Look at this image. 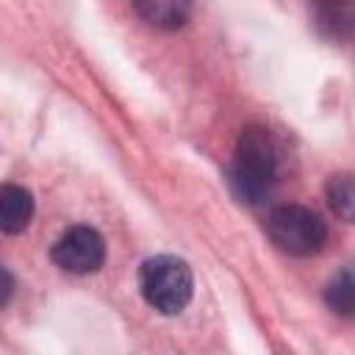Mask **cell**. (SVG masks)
Instances as JSON below:
<instances>
[{
	"instance_id": "obj_1",
	"label": "cell",
	"mask_w": 355,
	"mask_h": 355,
	"mask_svg": "<svg viewBox=\"0 0 355 355\" xmlns=\"http://www.w3.org/2000/svg\"><path fill=\"white\" fill-rule=\"evenodd\" d=\"M277 144L263 125H247L233 150L230 189L247 205H261L272 197L277 183Z\"/></svg>"
},
{
	"instance_id": "obj_7",
	"label": "cell",
	"mask_w": 355,
	"mask_h": 355,
	"mask_svg": "<svg viewBox=\"0 0 355 355\" xmlns=\"http://www.w3.org/2000/svg\"><path fill=\"white\" fill-rule=\"evenodd\" d=\"M33 216V194L25 186L3 183L0 186V227L8 236L22 233Z\"/></svg>"
},
{
	"instance_id": "obj_8",
	"label": "cell",
	"mask_w": 355,
	"mask_h": 355,
	"mask_svg": "<svg viewBox=\"0 0 355 355\" xmlns=\"http://www.w3.org/2000/svg\"><path fill=\"white\" fill-rule=\"evenodd\" d=\"M322 300H324V305L333 316L355 319V266L338 269L327 280V286L322 291Z\"/></svg>"
},
{
	"instance_id": "obj_10",
	"label": "cell",
	"mask_w": 355,
	"mask_h": 355,
	"mask_svg": "<svg viewBox=\"0 0 355 355\" xmlns=\"http://www.w3.org/2000/svg\"><path fill=\"white\" fill-rule=\"evenodd\" d=\"M11 294H14V277H11V272H8V269H3V297H0V308H6V305H8Z\"/></svg>"
},
{
	"instance_id": "obj_2",
	"label": "cell",
	"mask_w": 355,
	"mask_h": 355,
	"mask_svg": "<svg viewBox=\"0 0 355 355\" xmlns=\"http://www.w3.org/2000/svg\"><path fill=\"white\" fill-rule=\"evenodd\" d=\"M139 291L153 311L164 316H175L191 302L194 277L183 258L153 255L139 266Z\"/></svg>"
},
{
	"instance_id": "obj_5",
	"label": "cell",
	"mask_w": 355,
	"mask_h": 355,
	"mask_svg": "<svg viewBox=\"0 0 355 355\" xmlns=\"http://www.w3.org/2000/svg\"><path fill=\"white\" fill-rule=\"evenodd\" d=\"M141 22L158 31H178L191 19L194 0H130Z\"/></svg>"
},
{
	"instance_id": "obj_3",
	"label": "cell",
	"mask_w": 355,
	"mask_h": 355,
	"mask_svg": "<svg viewBox=\"0 0 355 355\" xmlns=\"http://www.w3.org/2000/svg\"><path fill=\"white\" fill-rule=\"evenodd\" d=\"M266 236L280 252L311 258L327 244V225L313 208L286 202L272 208V214L266 216Z\"/></svg>"
},
{
	"instance_id": "obj_6",
	"label": "cell",
	"mask_w": 355,
	"mask_h": 355,
	"mask_svg": "<svg viewBox=\"0 0 355 355\" xmlns=\"http://www.w3.org/2000/svg\"><path fill=\"white\" fill-rule=\"evenodd\" d=\"M313 25L327 39H349L355 33V0H313Z\"/></svg>"
},
{
	"instance_id": "obj_9",
	"label": "cell",
	"mask_w": 355,
	"mask_h": 355,
	"mask_svg": "<svg viewBox=\"0 0 355 355\" xmlns=\"http://www.w3.org/2000/svg\"><path fill=\"white\" fill-rule=\"evenodd\" d=\"M324 200L341 222L355 225V175L349 172L330 175L324 183Z\"/></svg>"
},
{
	"instance_id": "obj_4",
	"label": "cell",
	"mask_w": 355,
	"mask_h": 355,
	"mask_svg": "<svg viewBox=\"0 0 355 355\" xmlns=\"http://www.w3.org/2000/svg\"><path fill=\"white\" fill-rule=\"evenodd\" d=\"M50 258L69 275H92L105 261V239L92 225H72L53 241Z\"/></svg>"
}]
</instances>
